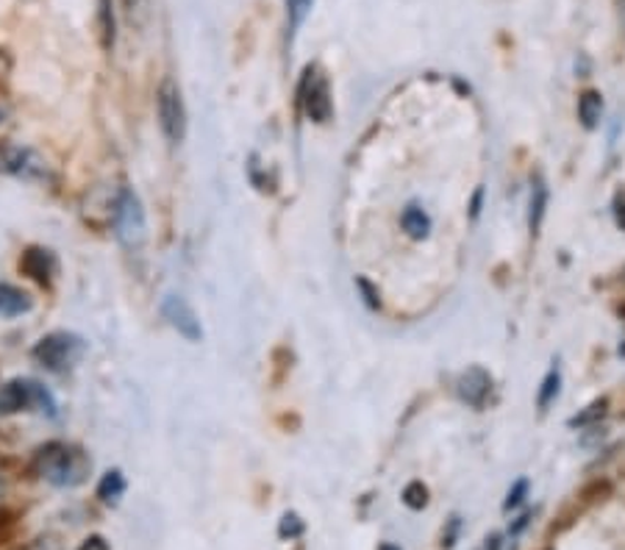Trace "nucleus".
I'll return each instance as SVG.
<instances>
[{"instance_id": "1", "label": "nucleus", "mask_w": 625, "mask_h": 550, "mask_svg": "<svg viewBox=\"0 0 625 550\" xmlns=\"http://www.w3.org/2000/svg\"><path fill=\"white\" fill-rule=\"evenodd\" d=\"M37 472L57 487H75L86 476V459L64 442H51L37 454Z\"/></svg>"}, {"instance_id": "2", "label": "nucleus", "mask_w": 625, "mask_h": 550, "mask_svg": "<svg viewBox=\"0 0 625 550\" xmlns=\"http://www.w3.org/2000/svg\"><path fill=\"white\" fill-rule=\"evenodd\" d=\"M34 359L40 361L45 370L51 373H68L70 367H75L81 361V356L86 354L84 339L75 337V334L68 332H53L48 337H42L40 343L34 345Z\"/></svg>"}, {"instance_id": "3", "label": "nucleus", "mask_w": 625, "mask_h": 550, "mask_svg": "<svg viewBox=\"0 0 625 550\" xmlns=\"http://www.w3.org/2000/svg\"><path fill=\"white\" fill-rule=\"evenodd\" d=\"M29 409H42L48 415H57V404L48 395V389L31 381V378H14V381L0 387V415H18V411Z\"/></svg>"}, {"instance_id": "4", "label": "nucleus", "mask_w": 625, "mask_h": 550, "mask_svg": "<svg viewBox=\"0 0 625 550\" xmlns=\"http://www.w3.org/2000/svg\"><path fill=\"white\" fill-rule=\"evenodd\" d=\"M114 231H117L120 242L129 247L142 245V240L147 236V223H145V208H142L140 195L129 186H123L114 201Z\"/></svg>"}, {"instance_id": "5", "label": "nucleus", "mask_w": 625, "mask_h": 550, "mask_svg": "<svg viewBox=\"0 0 625 550\" xmlns=\"http://www.w3.org/2000/svg\"><path fill=\"white\" fill-rule=\"evenodd\" d=\"M156 114L162 134L167 136L173 145H181L186 136V109L184 98H181L178 84L173 79H164L156 90Z\"/></svg>"}, {"instance_id": "6", "label": "nucleus", "mask_w": 625, "mask_h": 550, "mask_svg": "<svg viewBox=\"0 0 625 550\" xmlns=\"http://www.w3.org/2000/svg\"><path fill=\"white\" fill-rule=\"evenodd\" d=\"M300 106H304L306 118L315 120V123H328L334 114V103H331V90H328L326 75L317 73L315 68L306 70L304 84H300Z\"/></svg>"}, {"instance_id": "7", "label": "nucleus", "mask_w": 625, "mask_h": 550, "mask_svg": "<svg viewBox=\"0 0 625 550\" xmlns=\"http://www.w3.org/2000/svg\"><path fill=\"white\" fill-rule=\"evenodd\" d=\"M0 173L18 175V179L25 181H37V179H45L48 167L31 147L3 145L0 147Z\"/></svg>"}, {"instance_id": "8", "label": "nucleus", "mask_w": 625, "mask_h": 550, "mask_svg": "<svg viewBox=\"0 0 625 550\" xmlns=\"http://www.w3.org/2000/svg\"><path fill=\"white\" fill-rule=\"evenodd\" d=\"M162 315H164V320H167L170 326L181 334V337L189 339V343H201V337H203L201 320H197L195 309H192L184 298H178V295H167L162 304Z\"/></svg>"}, {"instance_id": "9", "label": "nucleus", "mask_w": 625, "mask_h": 550, "mask_svg": "<svg viewBox=\"0 0 625 550\" xmlns=\"http://www.w3.org/2000/svg\"><path fill=\"white\" fill-rule=\"evenodd\" d=\"M20 269H23L25 275H29L31 282L42 284V287H48V284L53 282V275L59 273V262L57 256H53L48 247H29V251L23 253V258H20Z\"/></svg>"}, {"instance_id": "10", "label": "nucleus", "mask_w": 625, "mask_h": 550, "mask_svg": "<svg viewBox=\"0 0 625 550\" xmlns=\"http://www.w3.org/2000/svg\"><path fill=\"white\" fill-rule=\"evenodd\" d=\"M490 389H492V378L484 367H470V370H464L457 381L459 398H462L464 404L475 406V409H481V406L486 404Z\"/></svg>"}, {"instance_id": "11", "label": "nucleus", "mask_w": 625, "mask_h": 550, "mask_svg": "<svg viewBox=\"0 0 625 550\" xmlns=\"http://www.w3.org/2000/svg\"><path fill=\"white\" fill-rule=\"evenodd\" d=\"M34 309V298L14 284H0V317H20Z\"/></svg>"}, {"instance_id": "12", "label": "nucleus", "mask_w": 625, "mask_h": 550, "mask_svg": "<svg viewBox=\"0 0 625 550\" xmlns=\"http://www.w3.org/2000/svg\"><path fill=\"white\" fill-rule=\"evenodd\" d=\"M545 212H547V186H545V181L536 179L534 190H531V203H529L531 234H540L542 220H545Z\"/></svg>"}, {"instance_id": "13", "label": "nucleus", "mask_w": 625, "mask_h": 550, "mask_svg": "<svg viewBox=\"0 0 625 550\" xmlns=\"http://www.w3.org/2000/svg\"><path fill=\"white\" fill-rule=\"evenodd\" d=\"M400 223H403V231L411 236V240H426V236H429V231H431L429 214H426L420 206L406 208L403 217H400Z\"/></svg>"}, {"instance_id": "14", "label": "nucleus", "mask_w": 625, "mask_h": 550, "mask_svg": "<svg viewBox=\"0 0 625 550\" xmlns=\"http://www.w3.org/2000/svg\"><path fill=\"white\" fill-rule=\"evenodd\" d=\"M603 112V98L597 95L595 90H586L584 95L578 98V118L584 123V129H595L597 120H601Z\"/></svg>"}, {"instance_id": "15", "label": "nucleus", "mask_w": 625, "mask_h": 550, "mask_svg": "<svg viewBox=\"0 0 625 550\" xmlns=\"http://www.w3.org/2000/svg\"><path fill=\"white\" fill-rule=\"evenodd\" d=\"M123 492H125V478L120 470H109L106 476L101 478V483H98V498H101L103 503H114Z\"/></svg>"}, {"instance_id": "16", "label": "nucleus", "mask_w": 625, "mask_h": 550, "mask_svg": "<svg viewBox=\"0 0 625 550\" xmlns=\"http://www.w3.org/2000/svg\"><path fill=\"white\" fill-rule=\"evenodd\" d=\"M287 3V23H289V37L298 34L300 26L306 23L309 18L311 7H315V0H284Z\"/></svg>"}, {"instance_id": "17", "label": "nucleus", "mask_w": 625, "mask_h": 550, "mask_svg": "<svg viewBox=\"0 0 625 550\" xmlns=\"http://www.w3.org/2000/svg\"><path fill=\"white\" fill-rule=\"evenodd\" d=\"M606 406H608V400L606 398H601V400H592L590 406H586L581 415H575L573 420H570V426L573 428H586V426H595L597 420H601L603 415H606Z\"/></svg>"}, {"instance_id": "18", "label": "nucleus", "mask_w": 625, "mask_h": 550, "mask_svg": "<svg viewBox=\"0 0 625 550\" xmlns=\"http://www.w3.org/2000/svg\"><path fill=\"white\" fill-rule=\"evenodd\" d=\"M559 384H562V376H559V370H556V367H553V370L545 376V381H542L540 395H536V404H540L542 411H545L547 406H551L553 400H556Z\"/></svg>"}, {"instance_id": "19", "label": "nucleus", "mask_w": 625, "mask_h": 550, "mask_svg": "<svg viewBox=\"0 0 625 550\" xmlns=\"http://www.w3.org/2000/svg\"><path fill=\"white\" fill-rule=\"evenodd\" d=\"M98 18H101V42L109 51V48L114 45V14L109 0H101V12H98Z\"/></svg>"}, {"instance_id": "20", "label": "nucleus", "mask_w": 625, "mask_h": 550, "mask_svg": "<svg viewBox=\"0 0 625 550\" xmlns=\"http://www.w3.org/2000/svg\"><path fill=\"white\" fill-rule=\"evenodd\" d=\"M403 503L409 509H426L429 503V489H426L423 481H411L409 487L403 489Z\"/></svg>"}, {"instance_id": "21", "label": "nucleus", "mask_w": 625, "mask_h": 550, "mask_svg": "<svg viewBox=\"0 0 625 550\" xmlns=\"http://www.w3.org/2000/svg\"><path fill=\"white\" fill-rule=\"evenodd\" d=\"M525 495H529V481L525 478H520L518 483H514L512 489H509V495H506V503H503V509H518L520 503L525 500Z\"/></svg>"}, {"instance_id": "22", "label": "nucleus", "mask_w": 625, "mask_h": 550, "mask_svg": "<svg viewBox=\"0 0 625 550\" xmlns=\"http://www.w3.org/2000/svg\"><path fill=\"white\" fill-rule=\"evenodd\" d=\"M612 208H614V220H617L619 228L625 231V190H619L617 195H614Z\"/></svg>"}, {"instance_id": "23", "label": "nucleus", "mask_w": 625, "mask_h": 550, "mask_svg": "<svg viewBox=\"0 0 625 550\" xmlns=\"http://www.w3.org/2000/svg\"><path fill=\"white\" fill-rule=\"evenodd\" d=\"M12 68H14V59L12 53L7 51V48H0V84L12 75Z\"/></svg>"}, {"instance_id": "24", "label": "nucleus", "mask_w": 625, "mask_h": 550, "mask_svg": "<svg viewBox=\"0 0 625 550\" xmlns=\"http://www.w3.org/2000/svg\"><path fill=\"white\" fill-rule=\"evenodd\" d=\"M300 531H304V526H300V522H298V517H295V515L284 517V522H281V537H287V533H289V537H298Z\"/></svg>"}, {"instance_id": "25", "label": "nucleus", "mask_w": 625, "mask_h": 550, "mask_svg": "<svg viewBox=\"0 0 625 550\" xmlns=\"http://www.w3.org/2000/svg\"><path fill=\"white\" fill-rule=\"evenodd\" d=\"M356 287L361 289V293H365V301H367V306H370V309H378V298H376V293H372V287L370 284L365 282V278H359V282H356Z\"/></svg>"}, {"instance_id": "26", "label": "nucleus", "mask_w": 625, "mask_h": 550, "mask_svg": "<svg viewBox=\"0 0 625 550\" xmlns=\"http://www.w3.org/2000/svg\"><path fill=\"white\" fill-rule=\"evenodd\" d=\"M79 550H109V542L103 537H86Z\"/></svg>"}, {"instance_id": "27", "label": "nucleus", "mask_w": 625, "mask_h": 550, "mask_svg": "<svg viewBox=\"0 0 625 550\" xmlns=\"http://www.w3.org/2000/svg\"><path fill=\"white\" fill-rule=\"evenodd\" d=\"M484 550H501V537H490V539H486Z\"/></svg>"}, {"instance_id": "28", "label": "nucleus", "mask_w": 625, "mask_h": 550, "mask_svg": "<svg viewBox=\"0 0 625 550\" xmlns=\"http://www.w3.org/2000/svg\"><path fill=\"white\" fill-rule=\"evenodd\" d=\"M525 522H529V515H523V517H520V520H518V522H514V526H512V533L523 531V528H525Z\"/></svg>"}, {"instance_id": "29", "label": "nucleus", "mask_w": 625, "mask_h": 550, "mask_svg": "<svg viewBox=\"0 0 625 550\" xmlns=\"http://www.w3.org/2000/svg\"><path fill=\"white\" fill-rule=\"evenodd\" d=\"M7 120H9V106L7 103H0V125L7 123Z\"/></svg>"}, {"instance_id": "30", "label": "nucleus", "mask_w": 625, "mask_h": 550, "mask_svg": "<svg viewBox=\"0 0 625 550\" xmlns=\"http://www.w3.org/2000/svg\"><path fill=\"white\" fill-rule=\"evenodd\" d=\"M136 3H140V0H123V7H125V9H134Z\"/></svg>"}, {"instance_id": "31", "label": "nucleus", "mask_w": 625, "mask_h": 550, "mask_svg": "<svg viewBox=\"0 0 625 550\" xmlns=\"http://www.w3.org/2000/svg\"><path fill=\"white\" fill-rule=\"evenodd\" d=\"M383 550H392V548H383Z\"/></svg>"}]
</instances>
